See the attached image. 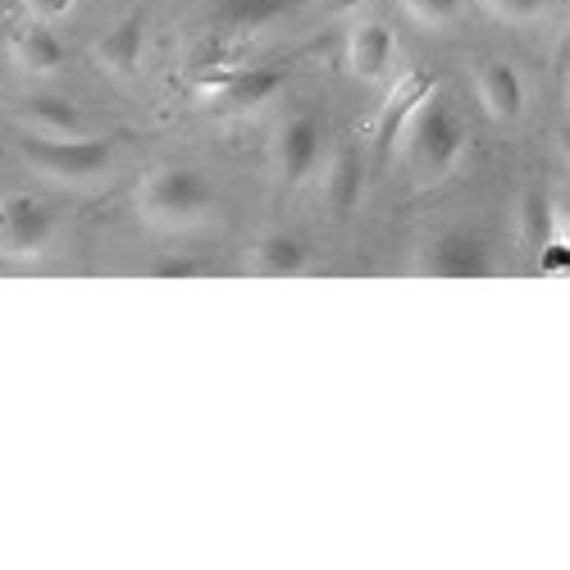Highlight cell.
<instances>
[{
  "instance_id": "obj_19",
  "label": "cell",
  "mask_w": 570,
  "mask_h": 570,
  "mask_svg": "<svg viewBox=\"0 0 570 570\" xmlns=\"http://www.w3.org/2000/svg\"><path fill=\"white\" fill-rule=\"evenodd\" d=\"M566 265H570L566 237H552V243H543V274H566Z\"/></svg>"
},
{
  "instance_id": "obj_7",
  "label": "cell",
  "mask_w": 570,
  "mask_h": 570,
  "mask_svg": "<svg viewBox=\"0 0 570 570\" xmlns=\"http://www.w3.org/2000/svg\"><path fill=\"white\" fill-rule=\"evenodd\" d=\"M283 82V73L274 69H243V73H224L206 87V97L215 101V110H233V115H243V110H256L261 101L274 97V87Z\"/></svg>"
},
{
  "instance_id": "obj_2",
  "label": "cell",
  "mask_w": 570,
  "mask_h": 570,
  "mask_svg": "<svg viewBox=\"0 0 570 570\" xmlns=\"http://www.w3.org/2000/svg\"><path fill=\"white\" fill-rule=\"evenodd\" d=\"M137 210L151 228H187L210 210V183L187 165L156 169L137 187Z\"/></svg>"
},
{
  "instance_id": "obj_8",
  "label": "cell",
  "mask_w": 570,
  "mask_h": 570,
  "mask_svg": "<svg viewBox=\"0 0 570 570\" xmlns=\"http://www.w3.org/2000/svg\"><path fill=\"white\" fill-rule=\"evenodd\" d=\"M320 160V124L315 119H288L278 132V174L288 187L306 183Z\"/></svg>"
},
{
  "instance_id": "obj_11",
  "label": "cell",
  "mask_w": 570,
  "mask_h": 570,
  "mask_svg": "<svg viewBox=\"0 0 570 570\" xmlns=\"http://www.w3.org/2000/svg\"><path fill=\"white\" fill-rule=\"evenodd\" d=\"M474 82H480V101H484V110H489L498 124H515L520 115H525V82H520V73H515L511 65L489 60Z\"/></svg>"
},
{
  "instance_id": "obj_5",
  "label": "cell",
  "mask_w": 570,
  "mask_h": 570,
  "mask_svg": "<svg viewBox=\"0 0 570 570\" xmlns=\"http://www.w3.org/2000/svg\"><path fill=\"white\" fill-rule=\"evenodd\" d=\"M420 265L434 278H484L493 269V252L474 228H448L424 247Z\"/></svg>"
},
{
  "instance_id": "obj_15",
  "label": "cell",
  "mask_w": 570,
  "mask_h": 570,
  "mask_svg": "<svg viewBox=\"0 0 570 570\" xmlns=\"http://www.w3.org/2000/svg\"><path fill=\"white\" fill-rule=\"evenodd\" d=\"M19 119H23V124H32V128H41L46 137H73V132H78V124H82L78 106L56 101V97H32V101L19 110Z\"/></svg>"
},
{
  "instance_id": "obj_3",
  "label": "cell",
  "mask_w": 570,
  "mask_h": 570,
  "mask_svg": "<svg viewBox=\"0 0 570 570\" xmlns=\"http://www.w3.org/2000/svg\"><path fill=\"white\" fill-rule=\"evenodd\" d=\"M23 156L32 160V169L65 178V183H82L110 169V141L101 137H28Z\"/></svg>"
},
{
  "instance_id": "obj_21",
  "label": "cell",
  "mask_w": 570,
  "mask_h": 570,
  "mask_svg": "<svg viewBox=\"0 0 570 570\" xmlns=\"http://www.w3.org/2000/svg\"><path fill=\"white\" fill-rule=\"evenodd\" d=\"M73 6V0H28V10L37 14V19H56V14H65Z\"/></svg>"
},
{
  "instance_id": "obj_10",
  "label": "cell",
  "mask_w": 570,
  "mask_h": 570,
  "mask_svg": "<svg viewBox=\"0 0 570 570\" xmlns=\"http://www.w3.org/2000/svg\"><path fill=\"white\" fill-rule=\"evenodd\" d=\"M141 51H147V14L141 10H132V14H124L101 41H97V60L110 69V73H137V65H141Z\"/></svg>"
},
{
  "instance_id": "obj_1",
  "label": "cell",
  "mask_w": 570,
  "mask_h": 570,
  "mask_svg": "<svg viewBox=\"0 0 570 570\" xmlns=\"http://www.w3.org/2000/svg\"><path fill=\"white\" fill-rule=\"evenodd\" d=\"M402 151H406V165H411V178L415 183H439L456 169L461 151H465V124L461 115L439 97V91H430L415 115L406 119L402 128Z\"/></svg>"
},
{
  "instance_id": "obj_20",
  "label": "cell",
  "mask_w": 570,
  "mask_h": 570,
  "mask_svg": "<svg viewBox=\"0 0 570 570\" xmlns=\"http://www.w3.org/2000/svg\"><path fill=\"white\" fill-rule=\"evenodd\" d=\"M202 269H206L202 261H187V256H174V261H160V265H156L160 278H193V274H202Z\"/></svg>"
},
{
  "instance_id": "obj_13",
  "label": "cell",
  "mask_w": 570,
  "mask_h": 570,
  "mask_svg": "<svg viewBox=\"0 0 570 570\" xmlns=\"http://www.w3.org/2000/svg\"><path fill=\"white\" fill-rule=\"evenodd\" d=\"M10 51H14V65H19L23 73H37V78L56 73V69L65 65V46L51 37V28H41V23H32V28L14 32Z\"/></svg>"
},
{
  "instance_id": "obj_16",
  "label": "cell",
  "mask_w": 570,
  "mask_h": 570,
  "mask_svg": "<svg viewBox=\"0 0 570 570\" xmlns=\"http://www.w3.org/2000/svg\"><path fill=\"white\" fill-rule=\"evenodd\" d=\"M288 6L293 0H219L215 19L233 23V28H256V23H269L278 14H288Z\"/></svg>"
},
{
  "instance_id": "obj_22",
  "label": "cell",
  "mask_w": 570,
  "mask_h": 570,
  "mask_svg": "<svg viewBox=\"0 0 570 570\" xmlns=\"http://www.w3.org/2000/svg\"><path fill=\"white\" fill-rule=\"evenodd\" d=\"M365 0H315V10L320 14H352V10H361Z\"/></svg>"
},
{
  "instance_id": "obj_14",
  "label": "cell",
  "mask_w": 570,
  "mask_h": 570,
  "mask_svg": "<svg viewBox=\"0 0 570 570\" xmlns=\"http://www.w3.org/2000/svg\"><path fill=\"white\" fill-rule=\"evenodd\" d=\"M306 265H311V252H306L302 237H293V233H269L265 243L252 252V269L269 274V278H293Z\"/></svg>"
},
{
  "instance_id": "obj_9",
  "label": "cell",
  "mask_w": 570,
  "mask_h": 570,
  "mask_svg": "<svg viewBox=\"0 0 570 570\" xmlns=\"http://www.w3.org/2000/svg\"><path fill=\"white\" fill-rule=\"evenodd\" d=\"M365 193V160L356 147H338L334 160H328V178H324V202L334 219H347L361 206Z\"/></svg>"
},
{
  "instance_id": "obj_17",
  "label": "cell",
  "mask_w": 570,
  "mask_h": 570,
  "mask_svg": "<svg viewBox=\"0 0 570 570\" xmlns=\"http://www.w3.org/2000/svg\"><path fill=\"white\" fill-rule=\"evenodd\" d=\"M406 14H415L420 23H448L456 14V0H402Z\"/></svg>"
},
{
  "instance_id": "obj_6",
  "label": "cell",
  "mask_w": 570,
  "mask_h": 570,
  "mask_svg": "<svg viewBox=\"0 0 570 570\" xmlns=\"http://www.w3.org/2000/svg\"><path fill=\"white\" fill-rule=\"evenodd\" d=\"M434 91V73L430 69H415V73H406L393 91H389V101H384V110H379V132H374V151L384 156V151H393L397 147V137H402V128H406V119L415 115V106L424 101Z\"/></svg>"
},
{
  "instance_id": "obj_12",
  "label": "cell",
  "mask_w": 570,
  "mask_h": 570,
  "mask_svg": "<svg viewBox=\"0 0 570 570\" xmlns=\"http://www.w3.org/2000/svg\"><path fill=\"white\" fill-rule=\"evenodd\" d=\"M393 60V28L389 23H361L347 37V69L361 82H379Z\"/></svg>"
},
{
  "instance_id": "obj_4",
  "label": "cell",
  "mask_w": 570,
  "mask_h": 570,
  "mask_svg": "<svg viewBox=\"0 0 570 570\" xmlns=\"http://www.w3.org/2000/svg\"><path fill=\"white\" fill-rule=\"evenodd\" d=\"M56 233V219L32 197H0V256L6 261H32L46 252Z\"/></svg>"
},
{
  "instance_id": "obj_18",
  "label": "cell",
  "mask_w": 570,
  "mask_h": 570,
  "mask_svg": "<svg viewBox=\"0 0 570 570\" xmlns=\"http://www.w3.org/2000/svg\"><path fill=\"white\" fill-rule=\"evenodd\" d=\"M484 6L507 23H525V19H534L543 10V0H484Z\"/></svg>"
}]
</instances>
